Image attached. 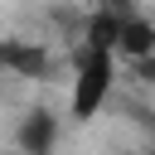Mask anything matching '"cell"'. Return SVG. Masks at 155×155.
<instances>
[{
  "label": "cell",
  "mask_w": 155,
  "mask_h": 155,
  "mask_svg": "<svg viewBox=\"0 0 155 155\" xmlns=\"http://www.w3.org/2000/svg\"><path fill=\"white\" fill-rule=\"evenodd\" d=\"M58 140V116L53 111H29L19 126V155H48Z\"/></svg>",
  "instance_id": "obj_2"
},
{
  "label": "cell",
  "mask_w": 155,
  "mask_h": 155,
  "mask_svg": "<svg viewBox=\"0 0 155 155\" xmlns=\"http://www.w3.org/2000/svg\"><path fill=\"white\" fill-rule=\"evenodd\" d=\"M116 53H126L131 63H136V58H150V53H155V24L140 19V15H131V19L121 24V34H116Z\"/></svg>",
  "instance_id": "obj_3"
},
{
  "label": "cell",
  "mask_w": 155,
  "mask_h": 155,
  "mask_svg": "<svg viewBox=\"0 0 155 155\" xmlns=\"http://www.w3.org/2000/svg\"><path fill=\"white\" fill-rule=\"evenodd\" d=\"M136 73H140L145 82H155V53H150V58H136Z\"/></svg>",
  "instance_id": "obj_4"
},
{
  "label": "cell",
  "mask_w": 155,
  "mask_h": 155,
  "mask_svg": "<svg viewBox=\"0 0 155 155\" xmlns=\"http://www.w3.org/2000/svg\"><path fill=\"white\" fill-rule=\"evenodd\" d=\"M145 155H155V150H145Z\"/></svg>",
  "instance_id": "obj_5"
},
{
  "label": "cell",
  "mask_w": 155,
  "mask_h": 155,
  "mask_svg": "<svg viewBox=\"0 0 155 155\" xmlns=\"http://www.w3.org/2000/svg\"><path fill=\"white\" fill-rule=\"evenodd\" d=\"M111 78H116V53L111 48H97V44H82L78 48V82H73V116L78 121H92L111 92Z\"/></svg>",
  "instance_id": "obj_1"
}]
</instances>
